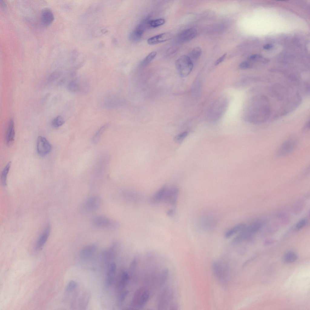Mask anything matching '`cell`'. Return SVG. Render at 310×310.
Segmentation results:
<instances>
[{
  "instance_id": "obj_24",
  "label": "cell",
  "mask_w": 310,
  "mask_h": 310,
  "mask_svg": "<svg viewBox=\"0 0 310 310\" xmlns=\"http://www.w3.org/2000/svg\"><path fill=\"white\" fill-rule=\"evenodd\" d=\"M157 52L153 51L148 55L142 61L140 64L141 68H144L148 65L154 59L157 55Z\"/></svg>"
},
{
  "instance_id": "obj_19",
  "label": "cell",
  "mask_w": 310,
  "mask_h": 310,
  "mask_svg": "<svg viewBox=\"0 0 310 310\" xmlns=\"http://www.w3.org/2000/svg\"><path fill=\"white\" fill-rule=\"evenodd\" d=\"M117 266L114 262L110 265L106 275V282L108 285H111L114 282L116 272Z\"/></svg>"
},
{
  "instance_id": "obj_34",
  "label": "cell",
  "mask_w": 310,
  "mask_h": 310,
  "mask_svg": "<svg viewBox=\"0 0 310 310\" xmlns=\"http://www.w3.org/2000/svg\"><path fill=\"white\" fill-rule=\"evenodd\" d=\"M307 220L305 219H303L298 222L296 226L295 229L298 231L303 228L306 224Z\"/></svg>"
},
{
  "instance_id": "obj_9",
  "label": "cell",
  "mask_w": 310,
  "mask_h": 310,
  "mask_svg": "<svg viewBox=\"0 0 310 310\" xmlns=\"http://www.w3.org/2000/svg\"><path fill=\"white\" fill-rule=\"evenodd\" d=\"M102 203L101 198L98 196H94L89 198L85 201L84 207L88 212H92L97 209Z\"/></svg>"
},
{
  "instance_id": "obj_14",
  "label": "cell",
  "mask_w": 310,
  "mask_h": 310,
  "mask_svg": "<svg viewBox=\"0 0 310 310\" xmlns=\"http://www.w3.org/2000/svg\"><path fill=\"white\" fill-rule=\"evenodd\" d=\"M144 24L138 25L135 28L130 34L129 38L130 40L133 42L139 41L141 38L145 29Z\"/></svg>"
},
{
  "instance_id": "obj_31",
  "label": "cell",
  "mask_w": 310,
  "mask_h": 310,
  "mask_svg": "<svg viewBox=\"0 0 310 310\" xmlns=\"http://www.w3.org/2000/svg\"><path fill=\"white\" fill-rule=\"evenodd\" d=\"M61 75V73L59 71H54L51 73L49 76L48 81L49 82H53L58 79Z\"/></svg>"
},
{
  "instance_id": "obj_23",
  "label": "cell",
  "mask_w": 310,
  "mask_h": 310,
  "mask_svg": "<svg viewBox=\"0 0 310 310\" xmlns=\"http://www.w3.org/2000/svg\"><path fill=\"white\" fill-rule=\"evenodd\" d=\"M108 126V124H106L99 129L92 138V140L93 143H96L99 141L102 134L107 128Z\"/></svg>"
},
{
  "instance_id": "obj_3",
  "label": "cell",
  "mask_w": 310,
  "mask_h": 310,
  "mask_svg": "<svg viewBox=\"0 0 310 310\" xmlns=\"http://www.w3.org/2000/svg\"><path fill=\"white\" fill-rule=\"evenodd\" d=\"M175 66L180 75L185 77L189 74L193 68V62L189 56L182 55L176 61Z\"/></svg>"
},
{
  "instance_id": "obj_16",
  "label": "cell",
  "mask_w": 310,
  "mask_h": 310,
  "mask_svg": "<svg viewBox=\"0 0 310 310\" xmlns=\"http://www.w3.org/2000/svg\"><path fill=\"white\" fill-rule=\"evenodd\" d=\"M15 134L14 121L11 118L9 121L5 135V141L7 145L9 146L13 143L14 141Z\"/></svg>"
},
{
  "instance_id": "obj_33",
  "label": "cell",
  "mask_w": 310,
  "mask_h": 310,
  "mask_svg": "<svg viewBox=\"0 0 310 310\" xmlns=\"http://www.w3.org/2000/svg\"><path fill=\"white\" fill-rule=\"evenodd\" d=\"M188 134L187 131L183 132L177 135L174 137V140L176 142H179L182 141Z\"/></svg>"
},
{
  "instance_id": "obj_11",
  "label": "cell",
  "mask_w": 310,
  "mask_h": 310,
  "mask_svg": "<svg viewBox=\"0 0 310 310\" xmlns=\"http://www.w3.org/2000/svg\"><path fill=\"white\" fill-rule=\"evenodd\" d=\"M50 230V226L48 224L45 226L37 241L35 246L36 250H39L43 247L48 238Z\"/></svg>"
},
{
  "instance_id": "obj_29",
  "label": "cell",
  "mask_w": 310,
  "mask_h": 310,
  "mask_svg": "<svg viewBox=\"0 0 310 310\" xmlns=\"http://www.w3.org/2000/svg\"><path fill=\"white\" fill-rule=\"evenodd\" d=\"M79 87L78 83L75 80L70 82L67 85V88L68 91L72 93H74L78 91Z\"/></svg>"
},
{
  "instance_id": "obj_8",
  "label": "cell",
  "mask_w": 310,
  "mask_h": 310,
  "mask_svg": "<svg viewBox=\"0 0 310 310\" xmlns=\"http://www.w3.org/2000/svg\"><path fill=\"white\" fill-rule=\"evenodd\" d=\"M296 144V141L294 138L288 139L281 146L278 151V155L280 156L288 155L294 150Z\"/></svg>"
},
{
  "instance_id": "obj_27",
  "label": "cell",
  "mask_w": 310,
  "mask_h": 310,
  "mask_svg": "<svg viewBox=\"0 0 310 310\" xmlns=\"http://www.w3.org/2000/svg\"><path fill=\"white\" fill-rule=\"evenodd\" d=\"M205 219L202 222V223L201 224L203 226V227L206 229L212 228L215 225L216 222L215 219L213 218H208Z\"/></svg>"
},
{
  "instance_id": "obj_12",
  "label": "cell",
  "mask_w": 310,
  "mask_h": 310,
  "mask_svg": "<svg viewBox=\"0 0 310 310\" xmlns=\"http://www.w3.org/2000/svg\"><path fill=\"white\" fill-rule=\"evenodd\" d=\"M173 35L170 32H166L159 34L148 39L147 42L150 45L160 43L171 39Z\"/></svg>"
},
{
  "instance_id": "obj_30",
  "label": "cell",
  "mask_w": 310,
  "mask_h": 310,
  "mask_svg": "<svg viewBox=\"0 0 310 310\" xmlns=\"http://www.w3.org/2000/svg\"><path fill=\"white\" fill-rule=\"evenodd\" d=\"M201 53V50L199 47H196L194 48L190 54L189 57L192 61L196 60L200 56Z\"/></svg>"
},
{
  "instance_id": "obj_25",
  "label": "cell",
  "mask_w": 310,
  "mask_h": 310,
  "mask_svg": "<svg viewBox=\"0 0 310 310\" xmlns=\"http://www.w3.org/2000/svg\"><path fill=\"white\" fill-rule=\"evenodd\" d=\"M165 22V20L163 18H160L149 20L147 25L150 27L155 28L163 25Z\"/></svg>"
},
{
  "instance_id": "obj_2",
  "label": "cell",
  "mask_w": 310,
  "mask_h": 310,
  "mask_svg": "<svg viewBox=\"0 0 310 310\" xmlns=\"http://www.w3.org/2000/svg\"><path fill=\"white\" fill-rule=\"evenodd\" d=\"M150 296V291L148 289L140 288L135 292L130 302V308L135 309L142 308L148 302Z\"/></svg>"
},
{
  "instance_id": "obj_20",
  "label": "cell",
  "mask_w": 310,
  "mask_h": 310,
  "mask_svg": "<svg viewBox=\"0 0 310 310\" xmlns=\"http://www.w3.org/2000/svg\"><path fill=\"white\" fill-rule=\"evenodd\" d=\"M244 223H240L236 225L227 230L225 233L224 237L229 238L235 234L243 230L247 226Z\"/></svg>"
},
{
  "instance_id": "obj_13",
  "label": "cell",
  "mask_w": 310,
  "mask_h": 310,
  "mask_svg": "<svg viewBox=\"0 0 310 310\" xmlns=\"http://www.w3.org/2000/svg\"><path fill=\"white\" fill-rule=\"evenodd\" d=\"M54 19V16L52 12L48 8L43 9L41 13L40 21L42 25L48 26L51 24Z\"/></svg>"
},
{
  "instance_id": "obj_37",
  "label": "cell",
  "mask_w": 310,
  "mask_h": 310,
  "mask_svg": "<svg viewBox=\"0 0 310 310\" xmlns=\"http://www.w3.org/2000/svg\"><path fill=\"white\" fill-rule=\"evenodd\" d=\"M226 54L225 53L222 56L219 58L215 62V65H217L222 62L226 56Z\"/></svg>"
},
{
  "instance_id": "obj_36",
  "label": "cell",
  "mask_w": 310,
  "mask_h": 310,
  "mask_svg": "<svg viewBox=\"0 0 310 310\" xmlns=\"http://www.w3.org/2000/svg\"><path fill=\"white\" fill-rule=\"evenodd\" d=\"M262 57V56L260 55L254 54L251 55L249 58L251 60H257L261 58Z\"/></svg>"
},
{
  "instance_id": "obj_4",
  "label": "cell",
  "mask_w": 310,
  "mask_h": 310,
  "mask_svg": "<svg viewBox=\"0 0 310 310\" xmlns=\"http://www.w3.org/2000/svg\"><path fill=\"white\" fill-rule=\"evenodd\" d=\"M173 293L172 290L168 287L165 288L157 298V307L160 309H165L173 300Z\"/></svg>"
},
{
  "instance_id": "obj_15",
  "label": "cell",
  "mask_w": 310,
  "mask_h": 310,
  "mask_svg": "<svg viewBox=\"0 0 310 310\" xmlns=\"http://www.w3.org/2000/svg\"><path fill=\"white\" fill-rule=\"evenodd\" d=\"M253 234L251 232L248 226L243 230L239 233L232 240V242L234 244H238L249 239Z\"/></svg>"
},
{
  "instance_id": "obj_38",
  "label": "cell",
  "mask_w": 310,
  "mask_h": 310,
  "mask_svg": "<svg viewBox=\"0 0 310 310\" xmlns=\"http://www.w3.org/2000/svg\"><path fill=\"white\" fill-rule=\"evenodd\" d=\"M175 213V210L174 209H171L167 211V214L169 216H172L174 215Z\"/></svg>"
},
{
  "instance_id": "obj_18",
  "label": "cell",
  "mask_w": 310,
  "mask_h": 310,
  "mask_svg": "<svg viewBox=\"0 0 310 310\" xmlns=\"http://www.w3.org/2000/svg\"><path fill=\"white\" fill-rule=\"evenodd\" d=\"M96 249V246L94 244L87 246L81 250L80 253V257L82 259H87L94 254Z\"/></svg>"
},
{
  "instance_id": "obj_17",
  "label": "cell",
  "mask_w": 310,
  "mask_h": 310,
  "mask_svg": "<svg viewBox=\"0 0 310 310\" xmlns=\"http://www.w3.org/2000/svg\"><path fill=\"white\" fill-rule=\"evenodd\" d=\"M222 263L220 262H216L213 264V271L215 275L217 278L223 280L226 274V269Z\"/></svg>"
},
{
  "instance_id": "obj_26",
  "label": "cell",
  "mask_w": 310,
  "mask_h": 310,
  "mask_svg": "<svg viewBox=\"0 0 310 310\" xmlns=\"http://www.w3.org/2000/svg\"><path fill=\"white\" fill-rule=\"evenodd\" d=\"M297 255L293 252H288L285 255L284 259L285 262L288 263H292L295 261L297 259Z\"/></svg>"
},
{
  "instance_id": "obj_7",
  "label": "cell",
  "mask_w": 310,
  "mask_h": 310,
  "mask_svg": "<svg viewBox=\"0 0 310 310\" xmlns=\"http://www.w3.org/2000/svg\"><path fill=\"white\" fill-rule=\"evenodd\" d=\"M179 193V190L175 186H167L164 196L163 202L174 206L176 204Z\"/></svg>"
},
{
  "instance_id": "obj_10",
  "label": "cell",
  "mask_w": 310,
  "mask_h": 310,
  "mask_svg": "<svg viewBox=\"0 0 310 310\" xmlns=\"http://www.w3.org/2000/svg\"><path fill=\"white\" fill-rule=\"evenodd\" d=\"M197 33V30L195 28L186 29L178 35L177 40L180 43H185L193 38L196 36Z\"/></svg>"
},
{
  "instance_id": "obj_22",
  "label": "cell",
  "mask_w": 310,
  "mask_h": 310,
  "mask_svg": "<svg viewBox=\"0 0 310 310\" xmlns=\"http://www.w3.org/2000/svg\"><path fill=\"white\" fill-rule=\"evenodd\" d=\"M11 161L7 163L1 173V181L2 184L4 186L6 185L7 177L11 167Z\"/></svg>"
},
{
  "instance_id": "obj_39",
  "label": "cell",
  "mask_w": 310,
  "mask_h": 310,
  "mask_svg": "<svg viewBox=\"0 0 310 310\" xmlns=\"http://www.w3.org/2000/svg\"><path fill=\"white\" fill-rule=\"evenodd\" d=\"M273 46L271 44H267L264 45L263 47V48L265 49H271L273 48Z\"/></svg>"
},
{
  "instance_id": "obj_5",
  "label": "cell",
  "mask_w": 310,
  "mask_h": 310,
  "mask_svg": "<svg viewBox=\"0 0 310 310\" xmlns=\"http://www.w3.org/2000/svg\"><path fill=\"white\" fill-rule=\"evenodd\" d=\"M93 223L95 226L102 228L111 229L117 227L118 224L114 221L104 215H98L93 219Z\"/></svg>"
},
{
  "instance_id": "obj_28",
  "label": "cell",
  "mask_w": 310,
  "mask_h": 310,
  "mask_svg": "<svg viewBox=\"0 0 310 310\" xmlns=\"http://www.w3.org/2000/svg\"><path fill=\"white\" fill-rule=\"evenodd\" d=\"M64 123V118L61 116H58L52 120L51 124L53 127L58 128L62 126Z\"/></svg>"
},
{
  "instance_id": "obj_6",
  "label": "cell",
  "mask_w": 310,
  "mask_h": 310,
  "mask_svg": "<svg viewBox=\"0 0 310 310\" xmlns=\"http://www.w3.org/2000/svg\"><path fill=\"white\" fill-rule=\"evenodd\" d=\"M36 145L37 153L41 157L47 155L51 150L52 146L50 143L45 138L42 136L38 137Z\"/></svg>"
},
{
  "instance_id": "obj_32",
  "label": "cell",
  "mask_w": 310,
  "mask_h": 310,
  "mask_svg": "<svg viewBox=\"0 0 310 310\" xmlns=\"http://www.w3.org/2000/svg\"><path fill=\"white\" fill-rule=\"evenodd\" d=\"M77 286V283L74 281H71L68 284L66 291L67 292H70L76 289Z\"/></svg>"
},
{
  "instance_id": "obj_35",
  "label": "cell",
  "mask_w": 310,
  "mask_h": 310,
  "mask_svg": "<svg viewBox=\"0 0 310 310\" xmlns=\"http://www.w3.org/2000/svg\"><path fill=\"white\" fill-rule=\"evenodd\" d=\"M251 64L248 61H245L241 63L239 65V68L242 69H247L251 68Z\"/></svg>"
},
{
  "instance_id": "obj_1",
  "label": "cell",
  "mask_w": 310,
  "mask_h": 310,
  "mask_svg": "<svg viewBox=\"0 0 310 310\" xmlns=\"http://www.w3.org/2000/svg\"><path fill=\"white\" fill-rule=\"evenodd\" d=\"M271 113L268 98L264 95H257L251 100L247 120L254 124L263 123L268 120Z\"/></svg>"
},
{
  "instance_id": "obj_21",
  "label": "cell",
  "mask_w": 310,
  "mask_h": 310,
  "mask_svg": "<svg viewBox=\"0 0 310 310\" xmlns=\"http://www.w3.org/2000/svg\"><path fill=\"white\" fill-rule=\"evenodd\" d=\"M130 277L127 272L123 271L120 275L118 283V288L120 290L124 289L128 285Z\"/></svg>"
}]
</instances>
